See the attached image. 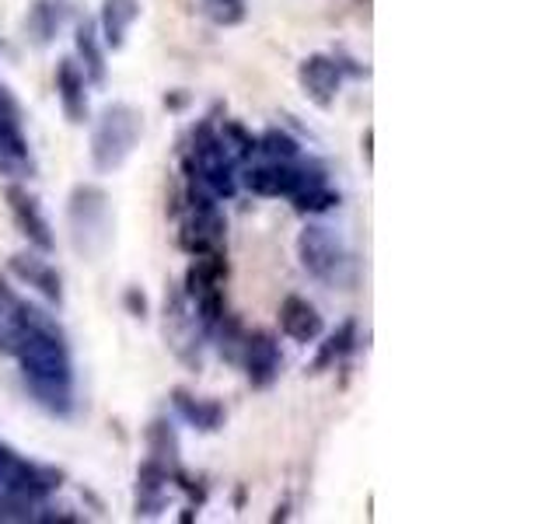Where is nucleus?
<instances>
[{
	"label": "nucleus",
	"mask_w": 559,
	"mask_h": 524,
	"mask_svg": "<svg viewBox=\"0 0 559 524\" xmlns=\"http://www.w3.org/2000/svg\"><path fill=\"white\" fill-rule=\"evenodd\" d=\"M14 357L22 364L25 389L49 416L67 419L74 413V360L57 319L35 305L25 311V329L14 343Z\"/></svg>",
	"instance_id": "f257e3e1"
},
{
	"label": "nucleus",
	"mask_w": 559,
	"mask_h": 524,
	"mask_svg": "<svg viewBox=\"0 0 559 524\" xmlns=\"http://www.w3.org/2000/svg\"><path fill=\"white\" fill-rule=\"evenodd\" d=\"M67 227L74 252L87 262H98L112 245V203L109 192L95 182H78L67 196Z\"/></svg>",
	"instance_id": "f03ea898"
},
{
	"label": "nucleus",
	"mask_w": 559,
	"mask_h": 524,
	"mask_svg": "<svg viewBox=\"0 0 559 524\" xmlns=\"http://www.w3.org/2000/svg\"><path fill=\"white\" fill-rule=\"evenodd\" d=\"M144 136V112L130 102H112L98 112L92 127V168L112 175L130 162Z\"/></svg>",
	"instance_id": "7ed1b4c3"
},
{
	"label": "nucleus",
	"mask_w": 559,
	"mask_h": 524,
	"mask_svg": "<svg viewBox=\"0 0 559 524\" xmlns=\"http://www.w3.org/2000/svg\"><path fill=\"white\" fill-rule=\"evenodd\" d=\"M186 168L206 192H214L217 200H231L238 192V175L235 162L224 154L217 140V119H203L189 133V151H186Z\"/></svg>",
	"instance_id": "20e7f679"
},
{
	"label": "nucleus",
	"mask_w": 559,
	"mask_h": 524,
	"mask_svg": "<svg viewBox=\"0 0 559 524\" xmlns=\"http://www.w3.org/2000/svg\"><path fill=\"white\" fill-rule=\"evenodd\" d=\"M224 214L217 206L214 192H206L203 186H189L186 192V217H182V231L179 245L189 255H217L224 252Z\"/></svg>",
	"instance_id": "39448f33"
},
{
	"label": "nucleus",
	"mask_w": 559,
	"mask_h": 524,
	"mask_svg": "<svg viewBox=\"0 0 559 524\" xmlns=\"http://www.w3.org/2000/svg\"><path fill=\"white\" fill-rule=\"evenodd\" d=\"M297 259L308 276L322 279V284H346L349 279V252L336 231L322 224H308L297 235Z\"/></svg>",
	"instance_id": "423d86ee"
},
{
	"label": "nucleus",
	"mask_w": 559,
	"mask_h": 524,
	"mask_svg": "<svg viewBox=\"0 0 559 524\" xmlns=\"http://www.w3.org/2000/svg\"><path fill=\"white\" fill-rule=\"evenodd\" d=\"M241 182L255 196H297L301 189L314 186V182H325V171L319 168H308L301 162H266V165H255L241 175Z\"/></svg>",
	"instance_id": "0eeeda50"
},
{
	"label": "nucleus",
	"mask_w": 559,
	"mask_h": 524,
	"mask_svg": "<svg viewBox=\"0 0 559 524\" xmlns=\"http://www.w3.org/2000/svg\"><path fill=\"white\" fill-rule=\"evenodd\" d=\"M203 325L197 322L182 287H171L165 294V340L175 349V357L186 360L189 367H200V346H203Z\"/></svg>",
	"instance_id": "6e6552de"
},
{
	"label": "nucleus",
	"mask_w": 559,
	"mask_h": 524,
	"mask_svg": "<svg viewBox=\"0 0 559 524\" xmlns=\"http://www.w3.org/2000/svg\"><path fill=\"white\" fill-rule=\"evenodd\" d=\"M235 364H241V371H245V378H249L252 389L262 392L280 378L284 357H280V343L270 336V332H249V336H241Z\"/></svg>",
	"instance_id": "1a4fd4ad"
},
{
	"label": "nucleus",
	"mask_w": 559,
	"mask_h": 524,
	"mask_svg": "<svg viewBox=\"0 0 559 524\" xmlns=\"http://www.w3.org/2000/svg\"><path fill=\"white\" fill-rule=\"evenodd\" d=\"M297 81H301L308 102H314L319 109H332L343 87V63L329 52H311L297 63Z\"/></svg>",
	"instance_id": "9d476101"
},
{
	"label": "nucleus",
	"mask_w": 559,
	"mask_h": 524,
	"mask_svg": "<svg viewBox=\"0 0 559 524\" xmlns=\"http://www.w3.org/2000/svg\"><path fill=\"white\" fill-rule=\"evenodd\" d=\"M4 196H8V206H11V217L17 224V231L28 238L32 249H39L46 255L57 249V235H52V224L46 221L39 200H35L22 182H11Z\"/></svg>",
	"instance_id": "9b49d317"
},
{
	"label": "nucleus",
	"mask_w": 559,
	"mask_h": 524,
	"mask_svg": "<svg viewBox=\"0 0 559 524\" xmlns=\"http://www.w3.org/2000/svg\"><path fill=\"white\" fill-rule=\"evenodd\" d=\"M8 270L22 279V284H28V287H35L49 305H63V279H60V273H57V266L46 259V252H39V249H25V252H14L11 259H8Z\"/></svg>",
	"instance_id": "f8f14e48"
},
{
	"label": "nucleus",
	"mask_w": 559,
	"mask_h": 524,
	"mask_svg": "<svg viewBox=\"0 0 559 524\" xmlns=\"http://www.w3.org/2000/svg\"><path fill=\"white\" fill-rule=\"evenodd\" d=\"M87 78L84 70L78 67V60H60L57 63V98H60V109L67 116L70 127H84L92 119V98H87Z\"/></svg>",
	"instance_id": "ddd939ff"
},
{
	"label": "nucleus",
	"mask_w": 559,
	"mask_h": 524,
	"mask_svg": "<svg viewBox=\"0 0 559 524\" xmlns=\"http://www.w3.org/2000/svg\"><path fill=\"white\" fill-rule=\"evenodd\" d=\"M168 483H171V468L147 454V458L140 462V468H136L133 514L136 517H157V514H162L165 511V497H168Z\"/></svg>",
	"instance_id": "4468645a"
},
{
	"label": "nucleus",
	"mask_w": 559,
	"mask_h": 524,
	"mask_svg": "<svg viewBox=\"0 0 559 524\" xmlns=\"http://www.w3.org/2000/svg\"><path fill=\"white\" fill-rule=\"evenodd\" d=\"M280 329H284V336L294 343H319V336L325 332V319L308 297L290 294L284 297V305H280Z\"/></svg>",
	"instance_id": "2eb2a0df"
},
{
	"label": "nucleus",
	"mask_w": 559,
	"mask_h": 524,
	"mask_svg": "<svg viewBox=\"0 0 559 524\" xmlns=\"http://www.w3.org/2000/svg\"><path fill=\"white\" fill-rule=\"evenodd\" d=\"M136 22H140V0H102L98 35H102L105 49L116 52L127 46Z\"/></svg>",
	"instance_id": "dca6fc26"
},
{
	"label": "nucleus",
	"mask_w": 559,
	"mask_h": 524,
	"mask_svg": "<svg viewBox=\"0 0 559 524\" xmlns=\"http://www.w3.org/2000/svg\"><path fill=\"white\" fill-rule=\"evenodd\" d=\"M74 46H78V67L84 70L87 84L102 87L105 78H109V63H105V43L92 17H81L74 25Z\"/></svg>",
	"instance_id": "f3484780"
},
{
	"label": "nucleus",
	"mask_w": 559,
	"mask_h": 524,
	"mask_svg": "<svg viewBox=\"0 0 559 524\" xmlns=\"http://www.w3.org/2000/svg\"><path fill=\"white\" fill-rule=\"evenodd\" d=\"M0 154L32 162L28 136H25V112H22V105H17V98L11 95L8 84H0Z\"/></svg>",
	"instance_id": "a211bd4d"
},
{
	"label": "nucleus",
	"mask_w": 559,
	"mask_h": 524,
	"mask_svg": "<svg viewBox=\"0 0 559 524\" xmlns=\"http://www.w3.org/2000/svg\"><path fill=\"white\" fill-rule=\"evenodd\" d=\"M171 406H175V413H179V419H186V424L200 433H217L224 427V406L217 398H200L186 389H175Z\"/></svg>",
	"instance_id": "6ab92c4d"
},
{
	"label": "nucleus",
	"mask_w": 559,
	"mask_h": 524,
	"mask_svg": "<svg viewBox=\"0 0 559 524\" xmlns=\"http://www.w3.org/2000/svg\"><path fill=\"white\" fill-rule=\"evenodd\" d=\"M67 17H70L67 0H35V4L28 8V17H25L28 39L35 46H49L60 35V28L67 25Z\"/></svg>",
	"instance_id": "aec40b11"
},
{
	"label": "nucleus",
	"mask_w": 559,
	"mask_h": 524,
	"mask_svg": "<svg viewBox=\"0 0 559 524\" xmlns=\"http://www.w3.org/2000/svg\"><path fill=\"white\" fill-rule=\"evenodd\" d=\"M322 346H319V357L311 360V371L314 374H322V371H329V367H336V364H343L349 354H354V346H357V322L354 319H346V322H340L336 325V332H322Z\"/></svg>",
	"instance_id": "412c9836"
},
{
	"label": "nucleus",
	"mask_w": 559,
	"mask_h": 524,
	"mask_svg": "<svg viewBox=\"0 0 559 524\" xmlns=\"http://www.w3.org/2000/svg\"><path fill=\"white\" fill-rule=\"evenodd\" d=\"M28 305L0 279V354H14V343L25 329Z\"/></svg>",
	"instance_id": "4be33fe9"
},
{
	"label": "nucleus",
	"mask_w": 559,
	"mask_h": 524,
	"mask_svg": "<svg viewBox=\"0 0 559 524\" xmlns=\"http://www.w3.org/2000/svg\"><path fill=\"white\" fill-rule=\"evenodd\" d=\"M147 454L157 458L162 465H168L171 472L182 468V448H179V433L168 424V419H151L147 424Z\"/></svg>",
	"instance_id": "5701e85b"
},
{
	"label": "nucleus",
	"mask_w": 559,
	"mask_h": 524,
	"mask_svg": "<svg viewBox=\"0 0 559 524\" xmlns=\"http://www.w3.org/2000/svg\"><path fill=\"white\" fill-rule=\"evenodd\" d=\"M217 140H221V147H224V154L231 157L235 165H245L249 157L255 154V136L241 127V122H235V119H224V122H217Z\"/></svg>",
	"instance_id": "b1692460"
},
{
	"label": "nucleus",
	"mask_w": 559,
	"mask_h": 524,
	"mask_svg": "<svg viewBox=\"0 0 559 524\" xmlns=\"http://www.w3.org/2000/svg\"><path fill=\"white\" fill-rule=\"evenodd\" d=\"M200 14L217 28H238L249 17V0H197Z\"/></svg>",
	"instance_id": "393cba45"
},
{
	"label": "nucleus",
	"mask_w": 559,
	"mask_h": 524,
	"mask_svg": "<svg viewBox=\"0 0 559 524\" xmlns=\"http://www.w3.org/2000/svg\"><path fill=\"white\" fill-rule=\"evenodd\" d=\"M255 151L266 154V162H301V144L287 130H266L255 136Z\"/></svg>",
	"instance_id": "a878e982"
},
{
	"label": "nucleus",
	"mask_w": 559,
	"mask_h": 524,
	"mask_svg": "<svg viewBox=\"0 0 559 524\" xmlns=\"http://www.w3.org/2000/svg\"><path fill=\"white\" fill-rule=\"evenodd\" d=\"M290 203L301 217H311V214H325V210L340 206V192L329 189V182H314L297 192V196H290Z\"/></svg>",
	"instance_id": "bb28decb"
},
{
	"label": "nucleus",
	"mask_w": 559,
	"mask_h": 524,
	"mask_svg": "<svg viewBox=\"0 0 559 524\" xmlns=\"http://www.w3.org/2000/svg\"><path fill=\"white\" fill-rule=\"evenodd\" d=\"M122 301H127V308H130L133 319H147V297L140 294L136 287H127V294H122Z\"/></svg>",
	"instance_id": "cd10ccee"
},
{
	"label": "nucleus",
	"mask_w": 559,
	"mask_h": 524,
	"mask_svg": "<svg viewBox=\"0 0 559 524\" xmlns=\"http://www.w3.org/2000/svg\"><path fill=\"white\" fill-rule=\"evenodd\" d=\"M17 458H22V454H17L14 448H8L4 441H0V486L8 483V476H11V468L17 465Z\"/></svg>",
	"instance_id": "c85d7f7f"
},
{
	"label": "nucleus",
	"mask_w": 559,
	"mask_h": 524,
	"mask_svg": "<svg viewBox=\"0 0 559 524\" xmlns=\"http://www.w3.org/2000/svg\"><path fill=\"white\" fill-rule=\"evenodd\" d=\"M186 102H189L186 92H168V95H165V105H168V109H186Z\"/></svg>",
	"instance_id": "c756f323"
},
{
	"label": "nucleus",
	"mask_w": 559,
	"mask_h": 524,
	"mask_svg": "<svg viewBox=\"0 0 559 524\" xmlns=\"http://www.w3.org/2000/svg\"><path fill=\"white\" fill-rule=\"evenodd\" d=\"M371 140H374V130H367V133H364V154H367V165L374 162V154H371Z\"/></svg>",
	"instance_id": "7c9ffc66"
}]
</instances>
